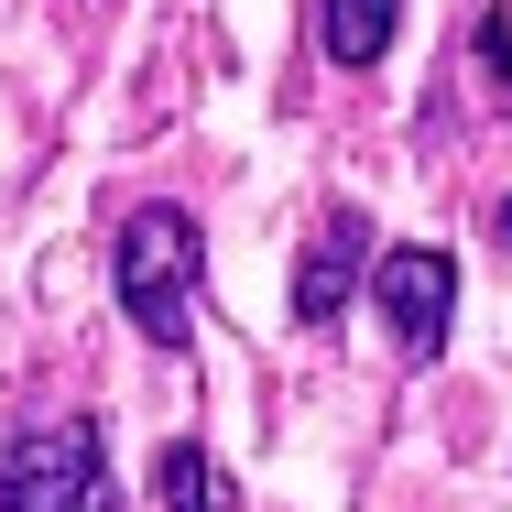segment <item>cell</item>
<instances>
[{"label":"cell","mask_w":512,"mask_h":512,"mask_svg":"<svg viewBox=\"0 0 512 512\" xmlns=\"http://www.w3.org/2000/svg\"><path fill=\"white\" fill-rule=\"evenodd\" d=\"M360 284H371V306L393 316L404 360H436V349H447V327H458V262H447V251L404 240V251H382Z\"/></svg>","instance_id":"3957f363"},{"label":"cell","mask_w":512,"mask_h":512,"mask_svg":"<svg viewBox=\"0 0 512 512\" xmlns=\"http://www.w3.org/2000/svg\"><path fill=\"white\" fill-rule=\"evenodd\" d=\"M0 512H120V480L99 458V425L88 414H55L33 436H11L0 458Z\"/></svg>","instance_id":"7a4b0ae2"},{"label":"cell","mask_w":512,"mask_h":512,"mask_svg":"<svg viewBox=\"0 0 512 512\" xmlns=\"http://www.w3.org/2000/svg\"><path fill=\"white\" fill-rule=\"evenodd\" d=\"M360 273H371V218H360V207H338V218L316 229L306 273H295V316H306V327H338L349 295H360Z\"/></svg>","instance_id":"277c9868"},{"label":"cell","mask_w":512,"mask_h":512,"mask_svg":"<svg viewBox=\"0 0 512 512\" xmlns=\"http://www.w3.org/2000/svg\"><path fill=\"white\" fill-rule=\"evenodd\" d=\"M153 491H164V512H218V480H207L197 447H164L153 458Z\"/></svg>","instance_id":"8992f818"},{"label":"cell","mask_w":512,"mask_h":512,"mask_svg":"<svg viewBox=\"0 0 512 512\" xmlns=\"http://www.w3.org/2000/svg\"><path fill=\"white\" fill-rule=\"evenodd\" d=\"M393 22H404V0H316L327 66H382V55H393Z\"/></svg>","instance_id":"5b68a950"},{"label":"cell","mask_w":512,"mask_h":512,"mask_svg":"<svg viewBox=\"0 0 512 512\" xmlns=\"http://www.w3.org/2000/svg\"><path fill=\"white\" fill-rule=\"evenodd\" d=\"M197 273H207V240L186 207H131L120 218V316L153 338V349H186L197 338Z\"/></svg>","instance_id":"6da1fadb"},{"label":"cell","mask_w":512,"mask_h":512,"mask_svg":"<svg viewBox=\"0 0 512 512\" xmlns=\"http://www.w3.org/2000/svg\"><path fill=\"white\" fill-rule=\"evenodd\" d=\"M480 77L491 99H512V11H480Z\"/></svg>","instance_id":"52a82bcc"}]
</instances>
